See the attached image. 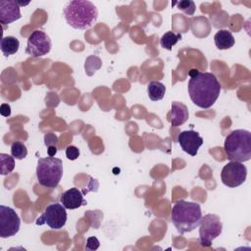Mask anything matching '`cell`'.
I'll list each match as a JSON object with an SVG mask.
<instances>
[{
  "instance_id": "cell-16",
  "label": "cell",
  "mask_w": 251,
  "mask_h": 251,
  "mask_svg": "<svg viewBox=\"0 0 251 251\" xmlns=\"http://www.w3.org/2000/svg\"><path fill=\"white\" fill-rule=\"evenodd\" d=\"M20 47V41L15 36H4L0 42V48L2 53L8 57L18 52Z\"/></svg>"
},
{
  "instance_id": "cell-17",
  "label": "cell",
  "mask_w": 251,
  "mask_h": 251,
  "mask_svg": "<svg viewBox=\"0 0 251 251\" xmlns=\"http://www.w3.org/2000/svg\"><path fill=\"white\" fill-rule=\"evenodd\" d=\"M166 93V86L160 81H151L147 85V94L150 100H162Z\"/></svg>"
},
{
  "instance_id": "cell-8",
  "label": "cell",
  "mask_w": 251,
  "mask_h": 251,
  "mask_svg": "<svg viewBox=\"0 0 251 251\" xmlns=\"http://www.w3.org/2000/svg\"><path fill=\"white\" fill-rule=\"evenodd\" d=\"M52 47L50 37L42 30L32 31L28 38L25 48V53L33 58L42 57L47 55Z\"/></svg>"
},
{
  "instance_id": "cell-1",
  "label": "cell",
  "mask_w": 251,
  "mask_h": 251,
  "mask_svg": "<svg viewBox=\"0 0 251 251\" xmlns=\"http://www.w3.org/2000/svg\"><path fill=\"white\" fill-rule=\"evenodd\" d=\"M189 80L187 90L191 101L202 109L212 107L221 93V83L217 76L208 72L192 69L188 73Z\"/></svg>"
},
{
  "instance_id": "cell-13",
  "label": "cell",
  "mask_w": 251,
  "mask_h": 251,
  "mask_svg": "<svg viewBox=\"0 0 251 251\" xmlns=\"http://www.w3.org/2000/svg\"><path fill=\"white\" fill-rule=\"evenodd\" d=\"M61 204L70 210L79 208L80 206L86 205V201L83 198V193L76 187H72L65 191L60 198Z\"/></svg>"
},
{
  "instance_id": "cell-7",
  "label": "cell",
  "mask_w": 251,
  "mask_h": 251,
  "mask_svg": "<svg viewBox=\"0 0 251 251\" xmlns=\"http://www.w3.org/2000/svg\"><path fill=\"white\" fill-rule=\"evenodd\" d=\"M66 208L60 203H53L45 208L42 215L35 221V225H47L52 229H60L66 225Z\"/></svg>"
},
{
  "instance_id": "cell-9",
  "label": "cell",
  "mask_w": 251,
  "mask_h": 251,
  "mask_svg": "<svg viewBox=\"0 0 251 251\" xmlns=\"http://www.w3.org/2000/svg\"><path fill=\"white\" fill-rule=\"evenodd\" d=\"M21 226V220L16 211L5 205H0V236L8 238L15 235Z\"/></svg>"
},
{
  "instance_id": "cell-18",
  "label": "cell",
  "mask_w": 251,
  "mask_h": 251,
  "mask_svg": "<svg viewBox=\"0 0 251 251\" xmlns=\"http://www.w3.org/2000/svg\"><path fill=\"white\" fill-rule=\"evenodd\" d=\"M181 39V34L180 33H176L173 31H167L164 33L160 39V44L164 49L167 50H172L173 46L177 43L178 40Z\"/></svg>"
},
{
  "instance_id": "cell-19",
  "label": "cell",
  "mask_w": 251,
  "mask_h": 251,
  "mask_svg": "<svg viewBox=\"0 0 251 251\" xmlns=\"http://www.w3.org/2000/svg\"><path fill=\"white\" fill-rule=\"evenodd\" d=\"M15 168V160L13 156L5 153L0 154V172L1 175L5 176L13 172Z\"/></svg>"
},
{
  "instance_id": "cell-27",
  "label": "cell",
  "mask_w": 251,
  "mask_h": 251,
  "mask_svg": "<svg viewBox=\"0 0 251 251\" xmlns=\"http://www.w3.org/2000/svg\"><path fill=\"white\" fill-rule=\"evenodd\" d=\"M47 153H48V156H50V157L55 156V154L57 153V147L54 145L47 147Z\"/></svg>"
},
{
  "instance_id": "cell-11",
  "label": "cell",
  "mask_w": 251,
  "mask_h": 251,
  "mask_svg": "<svg viewBox=\"0 0 251 251\" xmlns=\"http://www.w3.org/2000/svg\"><path fill=\"white\" fill-rule=\"evenodd\" d=\"M176 141L180 145L181 149L191 155L196 156L198 153V149L203 144V138L199 135V133L195 130H183L177 135Z\"/></svg>"
},
{
  "instance_id": "cell-15",
  "label": "cell",
  "mask_w": 251,
  "mask_h": 251,
  "mask_svg": "<svg viewBox=\"0 0 251 251\" xmlns=\"http://www.w3.org/2000/svg\"><path fill=\"white\" fill-rule=\"evenodd\" d=\"M215 45L220 50L229 49L234 45V37L232 33L227 29H220L214 36Z\"/></svg>"
},
{
  "instance_id": "cell-21",
  "label": "cell",
  "mask_w": 251,
  "mask_h": 251,
  "mask_svg": "<svg viewBox=\"0 0 251 251\" xmlns=\"http://www.w3.org/2000/svg\"><path fill=\"white\" fill-rule=\"evenodd\" d=\"M11 154L14 158L18 160H22L25 158L27 155L26 146L21 141H16L11 146Z\"/></svg>"
},
{
  "instance_id": "cell-26",
  "label": "cell",
  "mask_w": 251,
  "mask_h": 251,
  "mask_svg": "<svg viewBox=\"0 0 251 251\" xmlns=\"http://www.w3.org/2000/svg\"><path fill=\"white\" fill-rule=\"evenodd\" d=\"M0 114L3 116V117H9L11 115V107L9 104H6V103H3L1 104V107H0Z\"/></svg>"
},
{
  "instance_id": "cell-12",
  "label": "cell",
  "mask_w": 251,
  "mask_h": 251,
  "mask_svg": "<svg viewBox=\"0 0 251 251\" xmlns=\"http://www.w3.org/2000/svg\"><path fill=\"white\" fill-rule=\"evenodd\" d=\"M19 1L2 0L0 2V23L2 25H9L21 19Z\"/></svg>"
},
{
  "instance_id": "cell-20",
  "label": "cell",
  "mask_w": 251,
  "mask_h": 251,
  "mask_svg": "<svg viewBox=\"0 0 251 251\" xmlns=\"http://www.w3.org/2000/svg\"><path fill=\"white\" fill-rule=\"evenodd\" d=\"M101 66H102L101 59L97 56L91 55L85 60V64H84L85 73L88 75H92L97 70H99L101 68Z\"/></svg>"
},
{
  "instance_id": "cell-3",
  "label": "cell",
  "mask_w": 251,
  "mask_h": 251,
  "mask_svg": "<svg viewBox=\"0 0 251 251\" xmlns=\"http://www.w3.org/2000/svg\"><path fill=\"white\" fill-rule=\"evenodd\" d=\"M171 218L175 227L180 234L190 232L200 224L202 218L201 207L195 202L178 200L173 206Z\"/></svg>"
},
{
  "instance_id": "cell-6",
  "label": "cell",
  "mask_w": 251,
  "mask_h": 251,
  "mask_svg": "<svg viewBox=\"0 0 251 251\" xmlns=\"http://www.w3.org/2000/svg\"><path fill=\"white\" fill-rule=\"evenodd\" d=\"M223 230V224L219 216L207 214L201 218L199 224V243L203 247H210L215 238Z\"/></svg>"
},
{
  "instance_id": "cell-4",
  "label": "cell",
  "mask_w": 251,
  "mask_h": 251,
  "mask_svg": "<svg viewBox=\"0 0 251 251\" xmlns=\"http://www.w3.org/2000/svg\"><path fill=\"white\" fill-rule=\"evenodd\" d=\"M228 160L243 163L251 159V132L246 129H235L226 135L224 144Z\"/></svg>"
},
{
  "instance_id": "cell-10",
  "label": "cell",
  "mask_w": 251,
  "mask_h": 251,
  "mask_svg": "<svg viewBox=\"0 0 251 251\" xmlns=\"http://www.w3.org/2000/svg\"><path fill=\"white\" fill-rule=\"evenodd\" d=\"M246 176V167L242 163L233 161H230L225 165L221 173L223 183L228 187H237L241 185L245 181Z\"/></svg>"
},
{
  "instance_id": "cell-14",
  "label": "cell",
  "mask_w": 251,
  "mask_h": 251,
  "mask_svg": "<svg viewBox=\"0 0 251 251\" xmlns=\"http://www.w3.org/2000/svg\"><path fill=\"white\" fill-rule=\"evenodd\" d=\"M189 118L187 107L177 101L172 102L171 110V125L173 126H179L183 125Z\"/></svg>"
},
{
  "instance_id": "cell-22",
  "label": "cell",
  "mask_w": 251,
  "mask_h": 251,
  "mask_svg": "<svg viewBox=\"0 0 251 251\" xmlns=\"http://www.w3.org/2000/svg\"><path fill=\"white\" fill-rule=\"evenodd\" d=\"M172 5L173 6L176 5L177 9L181 10L188 16H192L195 12V4L191 0H183V1H179V2H175Z\"/></svg>"
},
{
  "instance_id": "cell-24",
  "label": "cell",
  "mask_w": 251,
  "mask_h": 251,
  "mask_svg": "<svg viewBox=\"0 0 251 251\" xmlns=\"http://www.w3.org/2000/svg\"><path fill=\"white\" fill-rule=\"evenodd\" d=\"M99 240L95 237V236H90L87 238L86 240V246H85V249L86 250H96L98 247H99Z\"/></svg>"
},
{
  "instance_id": "cell-25",
  "label": "cell",
  "mask_w": 251,
  "mask_h": 251,
  "mask_svg": "<svg viewBox=\"0 0 251 251\" xmlns=\"http://www.w3.org/2000/svg\"><path fill=\"white\" fill-rule=\"evenodd\" d=\"M44 143H45V145L47 146V147H49V146H56V144L58 143V137L54 134V133H52V132H50V133H47L45 136H44Z\"/></svg>"
},
{
  "instance_id": "cell-23",
  "label": "cell",
  "mask_w": 251,
  "mask_h": 251,
  "mask_svg": "<svg viewBox=\"0 0 251 251\" xmlns=\"http://www.w3.org/2000/svg\"><path fill=\"white\" fill-rule=\"evenodd\" d=\"M66 156L69 160H75L78 158L79 156V150L77 147L74 146V145H70L66 148Z\"/></svg>"
},
{
  "instance_id": "cell-2",
  "label": "cell",
  "mask_w": 251,
  "mask_h": 251,
  "mask_svg": "<svg viewBox=\"0 0 251 251\" xmlns=\"http://www.w3.org/2000/svg\"><path fill=\"white\" fill-rule=\"evenodd\" d=\"M63 14L69 25L75 29H86L96 22L98 10L90 1L74 0L65 5Z\"/></svg>"
},
{
  "instance_id": "cell-5",
  "label": "cell",
  "mask_w": 251,
  "mask_h": 251,
  "mask_svg": "<svg viewBox=\"0 0 251 251\" xmlns=\"http://www.w3.org/2000/svg\"><path fill=\"white\" fill-rule=\"evenodd\" d=\"M63 162L59 158H39L36 167V177L40 185L47 188L58 186L63 176Z\"/></svg>"
}]
</instances>
